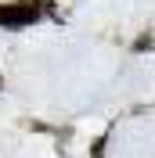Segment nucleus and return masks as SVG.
<instances>
[{"mask_svg": "<svg viewBox=\"0 0 155 158\" xmlns=\"http://www.w3.org/2000/svg\"><path fill=\"white\" fill-rule=\"evenodd\" d=\"M29 22H36V4H33V0L0 4V25H7V29H22V25H29Z\"/></svg>", "mask_w": 155, "mask_h": 158, "instance_id": "1", "label": "nucleus"}]
</instances>
